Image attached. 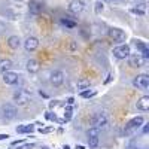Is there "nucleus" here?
<instances>
[{"instance_id": "obj_1", "label": "nucleus", "mask_w": 149, "mask_h": 149, "mask_svg": "<svg viewBox=\"0 0 149 149\" xmlns=\"http://www.w3.org/2000/svg\"><path fill=\"white\" fill-rule=\"evenodd\" d=\"M143 124H145V118L143 116H134V118H131L125 124V127H124V136H125V137L133 136L136 131L143 125Z\"/></svg>"}, {"instance_id": "obj_2", "label": "nucleus", "mask_w": 149, "mask_h": 149, "mask_svg": "<svg viewBox=\"0 0 149 149\" xmlns=\"http://www.w3.org/2000/svg\"><path fill=\"white\" fill-rule=\"evenodd\" d=\"M0 113H2V118L6 119V121H12V119H15L17 115H18V109L15 104H12V103H6L2 106V109H0Z\"/></svg>"}, {"instance_id": "obj_3", "label": "nucleus", "mask_w": 149, "mask_h": 149, "mask_svg": "<svg viewBox=\"0 0 149 149\" xmlns=\"http://www.w3.org/2000/svg\"><path fill=\"white\" fill-rule=\"evenodd\" d=\"M113 57L115 58H118V60H125V58H128V55L131 54V49H130V45H127V43H119L118 46H115L113 48Z\"/></svg>"}, {"instance_id": "obj_4", "label": "nucleus", "mask_w": 149, "mask_h": 149, "mask_svg": "<svg viewBox=\"0 0 149 149\" xmlns=\"http://www.w3.org/2000/svg\"><path fill=\"white\" fill-rule=\"evenodd\" d=\"M100 130H97L94 127H91L88 131H86V137H88V145L91 149H95L98 146V143H100Z\"/></svg>"}, {"instance_id": "obj_5", "label": "nucleus", "mask_w": 149, "mask_h": 149, "mask_svg": "<svg viewBox=\"0 0 149 149\" xmlns=\"http://www.w3.org/2000/svg\"><path fill=\"white\" fill-rule=\"evenodd\" d=\"M133 85L137 86V88L142 90V91H146L149 88V74H146V73L137 74V76L133 79Z\"/></svg>"}, {"instance_id": "obj_6", "label": "nucleus", "mask_w": 149, "mask_h": 149, "mask_svg": "<svg viewBox=\"0 0 149 149\" xmlns=\"http://www.w3.org/2000/svg\"><path fill=\"white\" fill-rule=\"evenodd\" d=\"M91 124H93V127L97 128V130H103L107 127V124H109V119L104 113H95L91 119Z\"/></svg>"}, {"instance_id": "obj_7", "label": "nucleus", "mask_w": 149, "mask_h": 149, "mask_svg": "<svg viewBox=\"0 0 149 149\" xmlns=\"http://www.w3.org/2000/svg\"><path fill=\"white\" fill-rule=\"evenodd\" d=\"M14 102H15V104H18V106H26L29 102H30V94L27 93V91H24V90H18L15 94H14Z\"/></svg>"}, {"instance_id": "obj_8", "label": "nucleus", "mask_w": 149, "mask_h": 149, "mask_svg": "<svg viewBox=\"0 0 149 149\" xmlns=\"http://www.w3.org/2000/svg\"><path fill=\"white\" fill-rule=\"evenodd\" d=\"M64 72L61 70H54L51 73V76H49V82H51L52 86H61L64 84Z\"/></svg>"}, {"instance_id": "obj_9", "label": "nucleus", "mask_w": 149, "mask_h": 149, "mask_svg": "<svg viewBox=\"0 0 149 149\" xmlns=\"http://www.w3.org/2000/svg\"><path fill=\"white\" fill-rule=\"evenodd\" d=\"M128 63H130L131 67L139 69V67H143V66H145L146 60H145L139 52H134V54H130V55H128Z\"/></svg>"}, {"instance_id": "obj_10", "label": "nucleus", "mask_w": 149, "mask_h": 149, "mask_svg": "<svg viewBox=\"0 0 149 149\" xmlns=\"http://www.w3.org/2000/svg\"><path fill=\"white\" fill-rule=\"evenodd\" d=\"M22 45H24V49H26L27 52H33L39 48V39L34 36H29V37H26V40L22 42Z\"/></svg>"}, {"instance_id": "obj_11", "label": "nucleus", "mask_w": 149, "mask_h": 149, "mask_svg": "<svg viewBox=\"0 0 149 149\" xmlns=\"http://www.w3.org/2000/svg\"><path fill=\"white\" fill-rule=\"evenodd\" d=\"M109 37L113 39V42H118V43H122V42L127 40V34L121 29H110L109 30Z\"/></svg>"}, {"instance_id": "obj_12", "label": "nucleus", "mask_w": 149, "mask_h": 149, "mask_svg": "<svg viewBox=\"0 0 149 149\" xmlns=\"http://www.w3.org/2000/svg\"><path fill=\"white\" fill-rule=\"evenodd\" d=\"M18 79H19L18 73L12 72V70L2 73V81H3L6 85H15V84H18Z\"/></svg>"}, {"instance_id": "obj_13", "label": "nucleus", "mask_w": 149, "mask_h": 149, "mask_svg": "<svg viewBox=\"0 0 149 149\" xmlns=\"http://www.w3.org/2000/svg\"><path fill=\"white\" fill-rule=\"evenodd\" d=\"M85 9V3L82 0H72L69 5V10L72 14H81V12Z\"/></svg>"}, {"instance_id": "obj_14", "label": "nucleus", "mask_w": 149, "mask_h": 149, "mask_svg": "<svg viewBox=\"0 0 149 149\" xmlns=\"http://www.w3.org/2000/svg\"><path fill=\"white\" fill-rule=\"evenodd\" d=\"M134 45H136V48H137L139 54H140L145 60H148V58H149V49H148L146 43H145V42H142V40H136V42H134Z\"/></svg>"}, {"instance_id": "obj_15", "label": "nucleus", "mask_w": 149, "mask_h": 149, "mask_svg": "<svg viewBox=\"0 0 149 149\" xmlns=\"http://www.w3.org/2000/svg\"><path fill=\"white\" fill-rule=\"evenodd\" d=\"M136 107H137L139 110H142V112H148L149 110V97L148 95L140 97L137 100V103H136Z\"/></svg>"}, {"instance_id": "obj_16", "label": "nucleus", "mask_w": 149, "mask_h": 149, "mask_svg": "<svg viewBox=\"0 0 149 149\" xmlns=\"http://www.w3.org/2000/svg\"><path fill=\"white\" fill-rule=\"evenodd\" d=\"M26 69H27V72L29 73H37L40 70V66H39V61L37 60H29L27 63H26Z\"/></svg>"}, {"instance_id": "obj_17", "label": "nucleus", "mask_w": 149, "mask_h": 149, "mask_svg": "<svg viewBox=\"0 0 149 149\" xmlns=\"http://www.w3.org/2000/svg\"><path fill=\"white\" fill-rule=\"evenodd\" d=\"M8 46L10 48V49H18L19 46H21V39L18 36H9V39H8Z\"/></svg>"}, {"instance_id": "obj_18", "label": "nucleus", "mask_w": 149, "mask_h": 149, "mask_svg": "<svg viewBox=\"0 0 149 149\" xmlns=\"http://www.w3.org/2000/svg\"><path fill=\"white\" fill-rule=\"evenodd\" d=\"M12 67H14V63L10 60H0V73L9 72Z\"/></svg>"}, {"instance_id": "obj_19", "label": "nucleus", "mask_w": 149, "mask_h": 149, "mask_svg": "<svg viewBox=\"0 0 149 149\" xmlns=\"http://www.w3.org/2000/svg\"><path fill=\"white\" fill-rule=\"evenodd\" d=\"M76 88H78L79 91L88 90V88H90V81H88V79H79L78 84H76Z\"/></svg>"}, {"instance_id": "obj_20", "label": "nucleus", "mask_w": 149, "mask_h": 149, "mask_svg": "<svg viewBox=\"0 0 149 149\" xmlns=\"http://www.w3.org/2000/svg\"><path fill=\"white\" fill-rule=\"evenodd\" d=\"M34 130V125H21V127H17V133H31Z\"/></svg>"}, {"instance_id": "obj_21", "label": "nucleus", "mask_w": 149, "mask_h": 149, "mask_svg": "<svg viewBox=\"0 0 149 149\" xmlns=\"http://www.w3.org/2000/svg\"><path fill=\"white\" fill-rule=\"evenodd\" d=\"M61 24L66 26V27H69V29H73L74 26H76V22H74V21H69L67 18H61Z\"/></svg>"}, {"instance_id": "obj_22", "label": "nucleus", "mask_w": 149, "mask_h": 149, "mask_svg": "<svg viewBox=\"0 0 149 149\" xmlns=\"http://www.w3.org/2000/svg\"><path fill=\"white\" fill-rule=\"evenodd\" d=\"M97 93L94 91V90H91L90 91V88H88V91H81V95L84 97V98H90V97H94Z\"/></svg>"}, {"instance_id": "obj_23", "label": "nucleus", "mask_w": 149, "mask_h": 149, "mask_svg": "<svg viewBox=\"0 0 149 149\" xmlns=\"http://www.w3.org/2000/svg\"><path fill=\"white\" fill-rule=\"evenodd\" d=\"M104 9V5L102 2H95V14H100V12H103Z\"/></svg>"}, {"instance_id": "obj_24", "label": "nucleus", "mask_w": 149, "mask_h": 149, "mask_svg": "<svg viewBox=\"0 0 149 149\" xmlns=\"http://www.w3.org/2000/svg\"><path fill=\"white\" fill-rule=\"evenodd\" d=\"M64 118H66V121H69V119L72 118V110H70V109H67V110H66V115H64Z\"/></svg>"}, {"instance_id": "obj_25", "label": "nucleus", "mask_w": 149, "mask_h": 149, "mask_svg": "<svg viewBox=\"0 0 149 149\" xmlns=\"http://www.w3.org/2000/svg\"><path fill=\"white\" fill-rule=\"evenodd\" d=\"M143 134H148V131H149V124H143Z\"/></svg>"}, {"instance_id": "obj_26", "label": "nucleus", "mask_w": 149, "mask_h": 149, "mask_svg": "<svg viewBox=\"0 0 149 149\" xmlns=\"http://www.w3.org/2000/svg\"><path fill=\"white\" fill-rule=\"evenodd\" d=\"M8 137H9L8 134H0V140H6Z\"/></svg>"}, {"instance_id": "obj_27", "label": "nucleus", "mask_w": 149, "mask_h": 149, "mask_svg": "<svg viewBox=\"0 0 149 149\" xmlns=\"http://www.w3.org/2000/svg\"><path fill=\"white\" fill-rule=\"evenodd\" d=\"M67 103H69V104H73V98H72V97H70L69 100H67Z\"/></svg>"}, {"instance_id": "obj_28", "label": "nucleus", "mask_w": 149, "mask_h": 149, "mask_svg": "<svg viewBox=\"0 0 149 149\" xmlns=\"http://www.w3.org/2000/svg\"><path fill=\"white\" fill-rule=\"evenodd\" d=\"M3 29H5V27H3V24H0V34H2V31H3Z\"/></svg>"}, {"instance_id": "obj_29", "label": "nucleus", "mask_w": 149, "mask_h": 149, "mask_svg": "<svg viewBox=\"0 0 149 149\" xmlns=\"http://www.w3.org/2000/svg\"><path fill=\"white\" fill-rule=\"evenodd\" d=\"M76 149H85V148H84L82 145H79V146H76Z\"/></svg>"}, {"instance_id": "obj_30", "label": "nucleus", "mask_w": 149, "mask_h": 149, "mask_svg": "<svg viewBox=\"0 0 149 149\" xmlns=\"http://www.w3.org/2000/svg\"><path fill=\"white\" fill-rule=\"evenodd\" d=\"M63 149H70V148H69V146H67V145H66V146H64V148H63Z\"/></svg>"}]
</instances>
